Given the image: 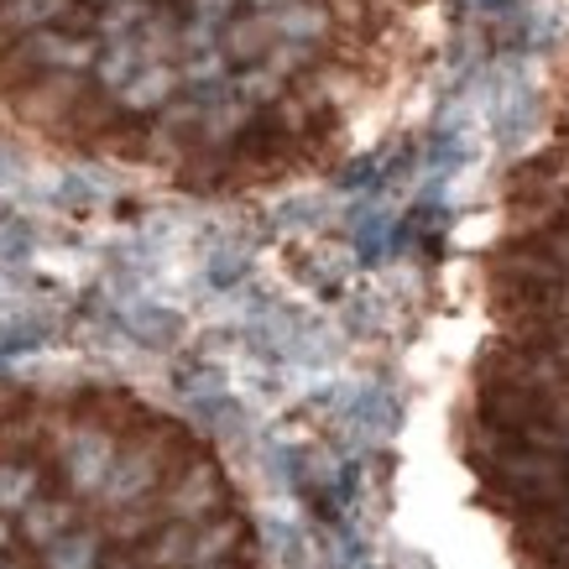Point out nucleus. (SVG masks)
<instances>
[{
	"label": "nucleus",
	"instance_id": "obj_1",
	"mask_svg": "<svg viewBox=\"0 0 569 569\" xmlns=\"http://www.w3.org/2000/svg\"><path fill=\"white\" fill-rule=\"evenodd\" d=\"M288 11L309 17L350 79H371L366 58L381 52L397 21L392 0H0V126L73 157H116L104 58L131 48L157 168L193 189H230V162L193 73V52L209 48L220 84L251 89L261 131L288 162L303 168L293 137L319 162L346 131V104L288 27Z\"/></svg>",
	"mask_w": 569,
	"mask_h": 569
}]
</instances>
